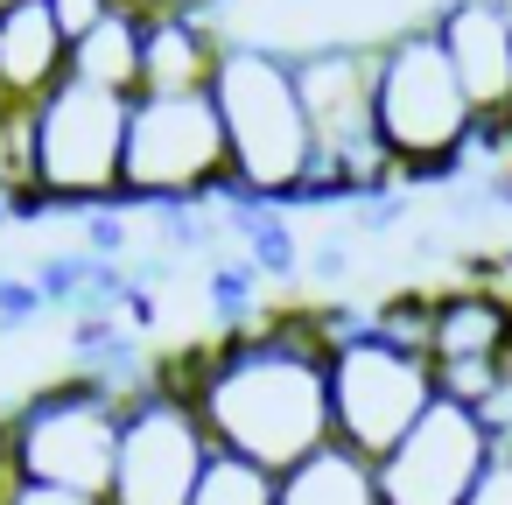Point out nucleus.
I'll return each instance as SVG.
<instances>
[{"instance_id": "11", "label": "nucleus", "mask_w": 512, "mask_h": 505, "mask_svg": "<svg viewBox=\"0 0 512 505\" xmlns=\"http://www.w3.org/2000/svg\"><path fill=\"white\" fill-rule=\"evenodd\" d=\"M435 43L449 50L484 134L512 127V15L491 8V0H449L435 15Z\"/></svg>"}, {"instance_id": "9", "label": "nucleus", "mask_w": 512, "mask_h": 505, "mask_svg": "<svg viewBox=\"0 0 512 505\" xmlns=\"http://www.w3.org/2000/svg\"><path fill=\"white\" fill-rule=\"evenodd\" d=\"M211 456H218V442H211L204 414L190 407V393L162 386V372H155V386L134 393L120 414V456H113L106 505H190Z\"/></svg>"}, {"instance_id": "18", "label": "nucleus", "mask_w": 512, "mask_h": 505, "mask_svg": "<svg viewBox=\"0 0 512 505\" xmlns=\"http://www.w3.org/2000/svg\"><path fill=\"white\" fill-rule=\"evenodd\" d=\"M43 8H50V15H57V29H64V36L78 43V36H92V29H99L106 15H120L127 0H43Z\"/></svg>"}, {"instance_id": "6", "label": "nucleus", "mask_w": 512, "mask_h": 505, "mask_svg": "<svg viewBox=\"0 0 512 505\" xmlns=\"http://www.w3.org/2000/svg\"><path fill=\"white\" fill-rule=\"evenodd\" d=\"M127 127H134V99L64 78L36 106V183H43V211L92 218V211L127 204Z\"/></svg>"}, {"instance_id": "7", "label": "nucleus", "mask_w": 512, "mask_h": 505, "mask_svg": "<svg viewBox=\"0 0 512 505\" xmlns=\"http://www.w3.org/2000/svg\"><path fill=\"white\" fill-rule=\"evenodd\" d=\"M442 400V372L428 351L414 344H393L372 330V316L330 344V421H337V442L358 449V456H393L414 421Z\"/></svg>"}, {"instance_id": "16", "label": "nucleus", "mask_w": 512, "mask_h": 505, "mask_svg": "<svg viewBox=\"0 0 512 505\" xmlns=\"http://www.w3.org/2000/svg\"><path fill=\"white\" fill-rule=\"evenodd\" d=\"M281 505H386L379 498V463L344 449V442H330L309 463L281 470Z\"/></svg>"}, {"instance_id": "10", "label": "nucleus", "mask_w": 512, "mask_h": 505, "mask_svg": "<svg viewBox=\"0 0 512 505\" xmlns=\"http://www.w3.org/2000/svg\"><path fill=\"white\" fill-rule=\"evenodd\" d=\"M491 456H498L491 421L477 407H463V400L442 393L414 421V435L393 456H379V498L386 505H463L477 491V477H484Z\"/></svg>"}, {"instance_id": "17", "label": "nucleus", "mask_w": 512, "mask_h": 505, "mask_svg": "<svg viewBox=\"0 0 512 505\" xmlns=\"http://www.w3.org/2000/svg\"><path fill=\"white\" fill-rule=\"evenodd\" d=\"M190 505H281V477L260 470V463H246V456H225V449H218V456L204 463Z\"/></svg>"}, {"instance_id": "20", "label": "nucleus", "mask_w": 512, "mask_h": 505, "mask_svg": "<svg viewBox=\"0 0 512 505\" xmlns=\"http://www.w3.org/2000/svg\"><path fill=\"white\" fill-rule=\"evenodd\" d=\"M0 505H106V498H85V491H64V484H15L8 498H0Z\"/></svg>"}, {"instance_id": "14", "label": "nucleus", "mask_w": 512, "mask_h": 505, "mask_svg": "<svg viewBox=\"0 0 512 505\" xmlns=\"http://www.w3.org/2000/svg\"><path fill=\"white\" fill-rule=\"evenodd\" d=\"M71 78V36L43 0L0 15V106H43Z\"/></svg>"}, {"instance_id": "21", "label": "nucleus", "mask_w": 512, "mask_h": 505, "mask_svg": "<svg viewBox=\"0 0 512 505\" xmlns=\"http://www.w3.org/2000/svg\"><path fill=\"white\" fill-rule=\"evenodd\" d=\"M127 8H141V15H225L232 0H127Z\"/></svg>"}, {"instance_id": "12", "label": "nucleus", "mask_w": 512, "mask_h": 505, "mask_svg": "<svg viewBox=\"0 0 512 505\" xmlns=\"http://www.w3.org/2000/svg\"><path fill=\"white\" fill-rule=\"evenodd\" d=\"M232 36L218 15H148L141 29V99H197L218 85Z\"/></svg>"}, {"instance_id": "2", "label": "nucleus", "mask_w": 512, "mask_h": 505, "mask_svg": "<svg viewBox=\"0 0 512 505\" xmlns=\"http://www.w3.org/2000/svg\"><path fill=\"white\" fill-rule=\"evenodd\" d=\"M211 106L225 120V148H232V190L274 211H302L316 197V134L302 113V85H295V57L267 50V43H239L218 64Z\"/></svg>"}, {"instance_id": "23", "label": "nucleus", "mask_w": 512, "mask_h": 505, "mask_svg": "<svg viewBox=\"0 0 512 505\" xmlns=\"http://www.w3.org/2000/svg\"><path fill=\"white\" fill-rule=\"evenodd\" d=\"M15 8H29V0H0V15H15Z\"/></svg>"}, {"instance_id": "4", "label": "nucleus", "mask_w": 512, "mask_h": 505, "mask_svg": "<svg viewBox=\"0 0 512 505\" xmlns=\"http://www.w3.org/2000/svg\"><path fill=\"white\" fill-rule=\"evenodd\" d=\"M295 85H302L309 134H316V197L309 204H365V197L393 190L400 176L379 148V113H372L379 50H358V43L302 50Z\"/></svg>"}, {"instance_id": "8", "label": "nucleus", "mask_w": 512, "mask_h": 505, "mask_svg": "<svg viewBox=\"0 0 512 505\" xmlns=\"http://www.w3.org/2000/svg\"><path fill=\"white\" fill-rule=\"evenodd\" d=\"M232 197V148L211 92L197 99H134L127 127V204L134 211H197Z\"/></svg>"}, {"instance_id": "22", "label": "nucleus", "mask_w": 512, "mask_h": 505, "mask_svg": "<svg viewBox=\"0 0 512 505\" xmlns=\"http://www.w3.org/2000/svg\"><path fill=\"white\" fill-rule=\"evenodd\" d=\"M22 484V470H15V442H8V414H0V498H8Z\"/></svg>"}, {"instance_id": "5", "label": "nucleus", "mask_w": 512, "mask_h": 505, "mask_svg": "<svg viewBox=\"0 0 512 505\" xmlns=\"http://www.w3.org/2000/svg\"><path fill=\"white\" fill-rule=\"evenodd\" d=\"M8 414V442H15V470L29 484H64L85 498L113 491V456H120V414L127 400L92 379V372H64L50 386H36L29 400L0 407Z\"/></svg>"}, {"instance_id": "3", "label": "nucleus", "mask_w": 512, "mask_h": 505, "mask_svg": "<svg viewBox=\"0 0 512 505\" xmlns=\"http://www.w3.org/2000/svg\"><path fill=\"white\" fill-rule=\"evenodd\" d=\"M372 113H379V148L400 183H435L484 141V120L456 78L449 50L435 43V29H407V36L379 43Z\"/></svg>"}, {"instance_id": "24", "label": "nucleus", "mask_w": 512, "mask_h": 505, "mask_svg": "<svg viewBox=\"0 0 512 505\" xmlns=\"http://www.w3.org/2000/svg\"><path fill=\"white\" fill-rule=\"evenodd\" d=\"M491 8H505V15H512V0H491Z\"/></svg>"}, {"instance_id": "13", "label": "nucleus", "mask_w": 512, "mask_h": 505, "mask_svg": "<svg viewBox=\"0 0 512 505\" xmlns=\"http://www.w3.org/2000/svg\"><path fill=\"white\" fill-rule=\"evenodd\" d=\"M428 358H435V372H477V365H505L512 372V302L484 295V288L435 295Z\"/></svg>"}, {"instance_id": "1", "label": "nucleus", "mask_w": 512, "mask_h": 505, "mask_svg": "<svg viewBox=\"0 0 512 505\" xmlns=\"http://www.w3.org/2000/svg\"><path fill=\"white\" fill-rule=\"evenodd\" d=\"M330 302L267 309L253 330L162 358V386L190 393L211 442L260 470H295L337 442L330 421Z\"/></svg>"}, {"instance_id": "15", "label": "nucleus", "mask_w": 512, "mask_h": 505, "mask_svg": "<svg viewBox=\"0 0 512 505\" xmlns=\"http://www.w3.org/2000/svg\"><path fill=\"white\" fill-rule=\"evenodd\" d=\"M141 29H148L141 8L106 15L92 36L71 43V78L99 85V92H120V99H141Z\"/></svg>"}, {"instance_id": "19", "label": "nucleus", "mask_w": 512, "mask_h": 505, "mask_svg": "<svg viewBox=\"0 0 512 505\" xmlns=\"http://www.w3.org/2000/svg\"><path fill=\"white\" fill-rule=\"evenodd\" d=\"M463 505H512V442H498V456L484 463V477Z\"/></svg>"}]
</instances>
